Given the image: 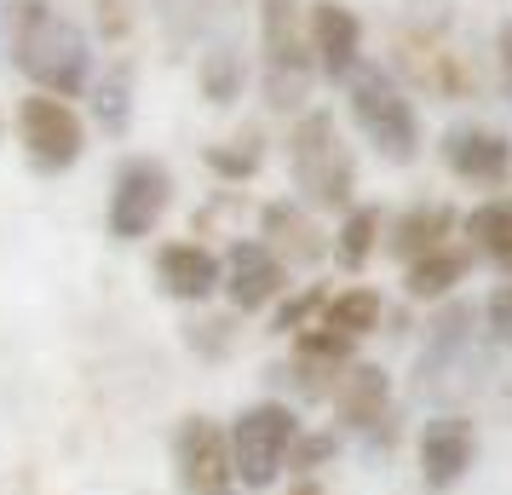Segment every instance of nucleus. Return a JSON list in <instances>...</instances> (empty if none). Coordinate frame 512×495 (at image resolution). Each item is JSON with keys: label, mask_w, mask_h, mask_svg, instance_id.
Here are the masks:
<instances>
[{"label": "nucleus", "mask_w": 512, "mask_h": 495, "mask_svg": "<svg viewBox=\"0 0 512 495\" xmlns=\"http://www.w3.org/2000/svg\"><path fill=\"white\" fill-rule=\"evenodd\" d=\"M6 41H12V64L35 81V93H52L70 104L87 87V70H93L87 41L52 0H12Z\"/></svg>", "instance_id": "1"}, {"label": "nucleus", "mask_w": 512, "mask_h": 495, "mask_svg": "<svg viewBox=\"0 0 512 495\" xmlns=\"http://www.w3.org/2000/svg\"><path fill=\"white\" fill-rule=\"evenodd\" d=\"M288 173L311 208H351V190H357V162H351L346 139L328 110H305L288 127Z\"/></svg>", "instance_id": "2"}, {"label": "nucleus", "mask_w": 512, "mask_h": 495, "mask_svg": "<svg viewBox=\"0 0 512 495\" xmlns=\"http://www.w3.org/2000/svg\"><path fill=\"white\" fill-rule=\"evenodd\" d=\"M300 438V415L277 398L248 403L231 426H225V444H231V484H242V495L271 490L282 472H288V444Z\"/></svg>", "instance_id": "3"}, {"label": "nucleus", "mask_w": 512, "mask_h": 495, "mask_svg": "<svg viewBox=\"0 0 512 495\" xmlns=\"http://www.w3.org/2000/svg\"><path fill=\"white\" fill-rule=\"evenodd\" d=\"M346 104H351V121L363 127V139L392 156V162H415L420 150V116H415V98L397 87L386 70H351L346 75Z\"/></svg>", "instance_id": "4"}, {"label": "nucleus", "mask_w": 512, "mask_h": 495, "mask_svg": "<svg viewBox=\"0 0 512 495\" xmlns=\"http://www.w3.org/2000/svg\"><path fill=\"white\" fill-rule=\"evenodd\" d=\"M167 202H173V173H167L156 156H127V162L116 167L104 225H110L116 242H144V236L162 225Z\"/></svg>", "instance_id": "5"}, {"label": "nucleus", "mask_w": 512, "mask_h": 495, "mask_svg": "<svg viewBox=\"0 0 512 495\" xmlns=\"http://www.w3.org/2000/svg\"><path fill=\"white\" fill-rule=\"evenodd\" d=\"M259 41H265V93L277 110L305 98V70L311 52L300 35V6L294 0H259Z\"/></svg>", "instance_id": "6"}, {"label": "nucleus", "mask_w": 512, "mask_h": 495, "mask_svg": "<svg viewBox=\"0 0 512 495\" xmlns=\"http://www.w3.org/2000/svg\"><path fill=\"white\" fill-rule=\"evenodd\" d=\"M18 139H24V156L41 173H64V167L81 162V150H87V127L75 116L64 98L52 93H29L18 104Z\"/></svg>", "instance_id": "7"}, {"label": "nucleus", "mask_w": 512, "mask_h": 495, "mask_svg": "<svg viewBox=\"0 0 512 495\" xmlns=\"http://www.w3.org/2000/svg\"><path fill=\"white\" fill-rule=\"evenodd\" d=\"M173 478L185 495H219L236 490L231 484V444H225V426L208 415H185L173 432Z\"/></svg>", "instance_id": "8"}, {"label": "nucleus", "mask_w": 512, "mask_h": 495, "mask_svg": "<svg viewBox=\"0 0 512 495\" xmlns=\"http://www.w3.org/2000/svg\"><path fill=\"white\" fill-rule=\"evenodd\" d=\"M282 288H288V265L259 242V236H248V242H236L231 254L219 260V294L231 300L236 311H265L282 300Z\"/></svg>", "instance_id": "9"}, {"label": "nucleus", "mask_w": 512, "mask_h": 495, "mask_svg": "<svg viewBox=\"0 0 512 495\" xmlns=\"http://www.w3.org/2000/svg\"><path fill=\"white\" fill-rule=\"evenodd\" d=\"M478 461V426L466 415H438L420 426V484L432 495L455 490Z\"/></svg>", "instance_id": "10"}, {"label": "nucleus", "mask_w": 512, "mask_h": 495, "mask_svg": "<svg viewBox=\"0 0 512 495\" xmlns=\"http://www.w3.org/2000/svg\"><path fill=\"white\" fill-rule=\"evenodd\" d=\"M305 52H311V64L328 81H346L363 64V24H357V12L334 6V0H317L311 18H305Z\"/></svg>", "instance_id": "11"}, {"label": "nucleus", "mask_w": 512, "mask_h": 495, "mask_svg": "<svg viewBox=\"0 0 512 495\" xmlns=\"http://www.w3.org/2000/svg\"><path fill=\"white\" fill-rule=\"evenodd\" d=\"M443 162L466 185H507L512 179V139L495 127H455L443 133Z\"/></svg>", "instance_id": "12"}, {"label": "nucleus", "mask_w": 512, "mask_h": 495, "mask_svg": "<svg viewBox=\"0 0 512 495\" xmlns=\"http://www.w3.org/2000/svg\"><path fill=\"white\" fill-rule=\"evenodd\" d=\"M156 283H162V294H173V300L202 306V300L219 294V254L202 248V242H190V236L162 242V248H156Z\"/></svg>", "instance_id": "13"}, {"label": "nucleus", "mask_w": 512, "mask_h": 495, "mask_svg": "<svg viewBox=\"0 0 512 495\" xmlns=\"http://www.w3.org/2000/svg\"><path fill=\"white\" fill-rule=\"evenodd\" d=\"M328 398H334V415L351 426V432H374V426L386 421V403H392V386H386V369H374V363H346L334 386H328Z\"/></svg>", "instance_id": "14"}, {"label": "nucleus", "mask_w": 512, "mask_h": 495, "mask_svg": "<svg viewBox=\"0 0 512 495\" xmlns=\"http://www.w3.org/2000/svg\"><path fill=\"white\" fill-rule=\"evenodd\" d=\"M397 64L415 75V87L438 98H466L472 93V70L461 64V52L438 47V41H426V35H403L397 41Z\"/></svg>", "instance_id": "15"}, {"label": "nucleus", "mask_w": 512, "mask_h": 495, "mask_svg": "<svg viewBox=\"0 0 512 495\" xmlns=\"http://www.w3.org/2000/svg\"><path fill=\"white\" fill-rule=\"evenodd\" d=\"M380 323H386V300H380V288L357 283V288H340V294H323V311H317L311 329H328L334 340L357 346V340H369Z\"/></svg>", "instance_id": "16"}, {"label": "nucleus", "mask_w": 512, "mask_h": 495, "mask_svg": "<svg viewBox=\"0 0 512 495\" xmlns=\"http://www.w3.org/2000/svg\"><path fill=\"white\" fill-rule=\"evenodd\" d=\"M259 242L277 254L282 265H305V260H323V231L305 219L300 208H288V202H271V208L259 213Z\"/></svg>", "instance_id": "17"}, {"label": "nucleus", "mask_w": 512, "mask_h": 495, "mask_svg": "<svg viewBox=\"0 0 512 495\" xmlns=\"http://www.w3.org/2000/svg\"><path fill=\"white\" fill-rule=\"evenodd\" d=\"M466 242H472V254H484L495 271L512 277V196L478 202V208L466 213Z\"/></svg>", "instance_id": "18"}, {"label": "nucleus", "mask_w": 512, "mask_h": 495, "mask_svg": "<svg viewBox=\"0 0 512 495\" xmlns=\"http://www.w3.org/2000/svg\"><path fill=\"white\" fill-rule=\"evenodd\" d=\"M466 277V254L461 248H432V254H420L409 260L403 271V288H409V300H443V294H455V283Z\"/></svg>", "instance_id": "19"}, {"label": "nucleus", "mask_w": 512, "mask_h": 495, "mask_svg": "<svg viewBox=\"0 0 512 495\" xmlns=\"http://www.w3.org/2000/svg\"><path fill=\"white\" fill-rule=\"evenodd\" d=\"M449 208H409L403 219L392 225V254L403 265L420 260V254H432V248H443V236H449Z\"/></svg>", "instance_id": "20"}, {"label": "nucleus", "mask_w": 512, "mask_h": 495, "mask_svg": "<svg viewBox=\"0 0 512 495\" xmlns=\"http://www.w3.org/2000/svg\"><path fill=\"white\" fill-rule=\"evenodd\" d=\"M374 248H380V208H357L351 202L340 231H334V260L346 265V271H363Z\"/></svg>", "instance_id": "21"}, {"label": "nucleus", "mask_w": 512, "mask_h": 495, "mask_svg": "<svg viewBox=\"0 0 512 495\" xmlns=\"http://www.w3.org/2000/svg\"><path fill=\"white\" fill-rule=\"evenodd\" d=\"M328 455H334V432H305L300 426V438L288 444V472H294V478H311Z\"/></svg>", "instance_id": "22"}, {"label": "nucleus", "mask_w": 512, "mask_h": 495, "mask_svg": "<svg viewBox=\"0 0 512 495\" xmlns=\"http://www.w3.org/2000/svg\"><path fill=\"white\" fill-rule=\"evenodd\" d=\"M236 64H231V52H208V64H202V87H208L213 104H231L236 98Z\"/></svg>", "instance_id": "23"}, {"label": "nucleus", "mask_w": 512, "mask_h": 495, "mask_svg": "<svg viewBox=\"0 0 512 495\" xmlns=\"http://www.w3.org/2000/svg\"><path fill=\"white\" fill-rule=\"evenodd\" d=\"M98 121L116 133V127H127V87H121V75L110 81V87H98Z\"/></svg>", "instance_id": "24"}, {"label": "nucleus", "mask_w": 512, "mask_h": 495, "mask_svg": "<svg viewBox=\"0 0 512 495\" xmlns=\"http://www.w3.org/2000/svg\"><path fill=\"white\" fill-rule=\"evenodd\" d=\"M484 317H489V329L501 334V340H512V277L484 300Z\"/></svg>", "instance_id": "25"}, {"label": "nucleus", "mask_w": 512, "mask_h": 495, "mask_svg": "<svg viewBox=\"0 0 512 495\" xmlns=\"http://www.w3.org/2000/svg\"><path fill=\"white\" fill-rule=\"evenodd\" d=\"M98 24H104L110 41H121L133 29V0H98Z\"/></svg>", "instance_id": "26"}, {"label": "nucleus", "mask_w": 512, "mask_h": 495, "mask_svg": "<svg viewBox=\"0 0 512 495\" xmlns=\"http://www.w3.org/2000/svg\"><path fill=\"white\" fill-rule=\"evenodd\" d=\"M495 58H501V93L512 98V18L495 29Z\"/></svg>", "instance_id": "27"}, {"label": "nucleus", "mask_w": 512, "mask_h": 495, "mask_svg": "<svg viewBox=\"0 0 512 495\" xmlns=\"http://www.w3.org/2000/svg\"><path fill=\"white\" fill-rule=\"evenodd\" d=\"M288 495H328V490L317 484V478H294V484H288Z\"/></svg>", "instance_id": "28"}, {"label": "nucleus", "mask_w": 512, "mask_h": 495, "mask_svg": "<svg viewBox=\"0 0 512 495\" xmlns=\"http://www.w3.org/2000/svg\"><path fill=\"white\" fill-rule=\"evenodd\" d=\"M219 495H242V490H219Z\"/></svg>", "instance_id": "29"}]
</instances>
